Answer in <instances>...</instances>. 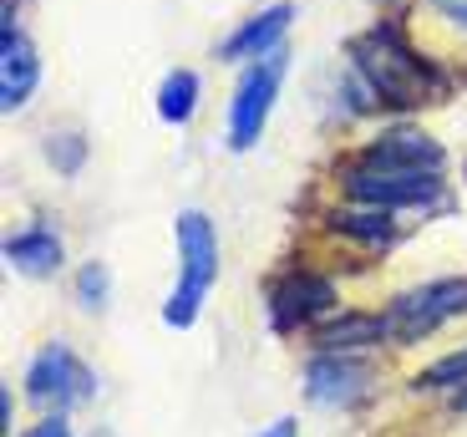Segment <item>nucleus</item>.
<instances>
[{
  "label": "nucleus",
  "instance_id": "f257e3e1",
  "mask_svg": "<svg viewBox=\"0 0 467 437\" xmlns=\"http://www.w3.org/2000/svg\"><path fill=\"white\" fill-rule=\"evenodd\" d=\"M173 234H178V285L163 306V320L173 331H188V326L199 320L203 296H209L213 280H219V239H213V224L199 209L178 213Z\"/></svg>",
  "mask_w": 467,
  "mask_h": 437
},
{
  "label": "nucleus",
  "instance_id": "f03ea898",
  "mask_svg": "<svg viewBox=\"0 0 467 437\" xmlns=\"http://www.w3.org/2000/svg\"><path fill=\"white\" fill-rule=\"evenodd\" d=\"M280 77H285V51L259 57L254 67L239 77L234 102H229V148L234 153H244V148L259 142V132H265V122H269V107H275V92H280Z\"/></svg>",
  "mask_w": 467,
  "mask_h": 437
},
{
  "label": "nucleus",
  "instance_id": "7ed1b4c3",
  "mask_svg": "<svg viewBox=\"0 0 467 437\" xmlns=\"http://www.w3.org/2000/svg\"><path fill=\"white\" fill-rule=\"evenodd\" d=\"M97 391V377L77 361V351L71 346H47V351L36 356L31 367H26V397H31L36 407H47V412H67V407L87 402Z\"/></svg>",
  "mask_w": 467,
  "mask_h": 437
},
{
  "label": "nucleus",
  "instance_id": "20e7f679",
  "mask_svg": "<svg viewBox=\"0 0 467 437\" xmlns=\"http://www.w3.org/2000/svg\"><path fill=\"white\" fill-rule=\"evenodd\" d=\"M467 310V280H432L421 290H407V296L391 300L386 310V336L397 341H421L427 331H437L442 320L462 316Z\"/></svg>",
  "mask_w": 467,
  "mask_h": 437
},
{
  "label": "nucleus",
  "instance_id": "39448f33",
  "mask_svg": "<svg viewBox=\"0 0 467 437\" xmlns=\"http://www.w3.org/2000/svg\"><path fill=\"white\" fill-rule=\"evenodd\" d=\"M356 61H361V71L371 77V87H376L381 102L411 107V102H421V92H427V71H421V61L411 57V51L391 47L381 31L356 51Z\"/></svg>",
  "mask_w": 467,
  "mask_h": 437
},
{
  "label": "nucleus",
  "instance_id": "423d86ee",
  "mask_svg": "<svg viewBox=\"0 0 467 437\" xmlns=\"http://www.w3.org/2000/svg\"><path fill=\"white\" fill-rule=\"evenodd\" d=\"M346 193L371 203V209H401V203L437 199L442 193V178L437 173H401V168H350Z\"/></svg>",
  "mask_w": 467,
  "mask_h": 437
},
{
  "label": "nucleus",
  "instance_id": "0eeeda50",
  "mask_svg": "<svg viewBox=\"0 0 467 437\" xmlns=\"http://www.w3.org/2000/svg\"><path fill=\"white\" fill-rule=\"evenodd\" d=\"M305 391H310V402H320V407H356L366 391H371V367L326 351L305 367Z\"/></svg>",
  "mask_w": 467,
  "mask_h": 437
},
{
  "label": "nucleus",
  "instance_id": "6e6552de",
  "mask_svg": "<svg viewBox=\"0 0 467 437\" xmlns=\"http://www.w3.org/2000/svg\"><path fill=\"white\" fill-rule=\"evenodd\" d=\"M36 82H41L36 47L16 31V21H5V31H0V107H5V112H21V107L31 102Z\"/></svg>",
  "mask_w": 467,
  "mask_h": 437
},
{
  "label": "nucleus",
  "instance_id": "1a4fd4ad",
  "mask_svg": "<svg viewBox=\"0 0 467 437\" xmlns=\"http://www.w3.org/2000/svg\"><path fill=\"white\" fill-rule=\"evenodd\" d=\"M442 142L421 138V132H386L371 148H361L356 168H401V173H437L442 168Z\"/></svg>",
  "mask_w": 467,
  "mask_h": 437
},
{
  "label": "nucleus",
  "instance_id": "9d476101",
  "mask_svg": "<svg viewBox=\"0 0 467 437\" xmlns=\"http://www.w3.org/2000/svg\"><path fill=\"white\" fill-rule=\"evenodd\" d=\"M290 21H295V5H269V11H259L254 21H244L234 36H223V47H219V57L223 61H259V57H269V51H280V36L290 31Z\"/></svg>",
  "mask_w": 467,
  "mask_h": 437
},
{
  "label": "nucleus",
  "instance_id": "9b49d317",
  "mask_svg": "<svg viewBox=\"0 0 467 437\" xmlns=\"http://www.w3.org/2000/svg\"><path fill=\"white\" fill-rule=\"evenodd\" d=\"M336 306V290H330L326 280H316V275H295V280H285L280 290H275V300H269V310H275V326H300V320H316L320 310Z\"/></svg>",
  "mask_w": 467,
  "mask_h": 437
},
{
  "label": "nucleus",
  "instance_id": "f8f14e48",
  "mask_svg": "<svg viewBox=\"0 0 467 437\" xmlns=\"http://www.w3.org/2000/svg\"><path fill=\"white\" fill-rule=\"evenodd\" d=\"M61 260H67L61 234H51L47 224H31V229H21V234L5 239V265L21 270V275H36V280H41V275H57Z\"/></svg>",
  "mask_w": 467,
  "mask_h": 437
},
{
  "label": "nucleus",
  "instance_id": "ddd939ff",
  "mask_svg": "<svg viewBox=\"0 0 467 437\" xmlns=\"http://www.w3.org/2000/svg\"><path fill=\"white\" fill-rule=\"evenodd\" d=\"M193 107H199V77L193 71H168L163 87H158V118L183 128L193 118Z\"/></svg>",
  "mask_w": 467,
  "mask_h": 437
},
{
  "label": "nucleus",
  "instance_id": "4468645a",
  "mask_svg": "<svg viewBox=\"0 0 467 437\" xmlns=\"http://www.w3.org/2000/svg\"><path fill=\"white\" fill-rule=\"evenodd\" d=\"M381 336H386V316H346L340 326L320 331V346L340 351V346H366V341H381Z\"/></svg>",
  "mask_w": 467,
  "mask_h": 437
},
{
  "label": "nucleus",
  "instance_id": "2eb2a0df",
  "mask_svg": "<svg viewBox=\"0 0 467 437\" xmlns=\"http://www.w3.org/2000/svg\"><path fill=\"white\" fill-rule=\"evenodd\" d=\"M336 229H340V234H356V239H366V245H386V239L397 234V224H391V209L336 213Z\"/></svg>",
  "mask_w": 467,
  "mask_h": 437
},
{
  "label": "nucleus",
  "instance_id": "dca6fc26",
  "mask_svg": "<svg viewBox=\"0 0 467 437\" xmlns=\"http://www.w3.org/2000/svg\"><path fill=\"white\" fill-rule=\"evenodd\" d=\"M107 290H112V275H107V265H82L77 270V306L82 310H102L107 306Z\"/></svg>",
  "mask_w": 467,
  "mask_h": 437
},
{
  "label": "nucleus",
  "instance_id": "f3484780",
  "mask_svg": "<svg viewBox=\"0 0 467 437\" xmlns=\"http://www.w3.org/2000/svg\"><path fill=\"white\" fill-rule=\"evenodd\" d=\"M417 387H467V351H452V356H442V361H432V367L417 377Z\"/></svg>",
  "mask_w": 467,
  "mask_h": 437
},
{
  "label": "nucleus",
  "instance_id": "a211bd4d",
  "mask_svg": "<svg viewBox=\"0 0 467 437\" xmlns=\"http://www.w3.org/2000/svg\"><path fill=\"white\" fill-rule=\"evenodd\" d=\"M26 437H71V427L61 422V417H47V422H36Z\"/></svg>",
  "mask_w": 467,
  "mask_h": 437
},
{
  "label": "nucleus",
  "instance_id": "6ab92c4d",
  "mask_svg": "<svg viewBox=\"0 0 467 437\" xmlns=\"http://www.w3.org/2000/svg\"><path fill=\"white\" fill-rule=\"evenodd\" d=\"M437 11H442V16H452L457 26H467V0H437Z\"/></svg>",
  "mask_w": 467,
  "mask_h": 437
},
{
  "label": "nucleus",
  "instance_id": "aec40b11",
  "mask_svg": "<svg viewBox=\"0 0 467 437\" xmlns=\"http://www.w3.org/2000/svg\"><path fill=\"white\" fill-rule=\"evenodd\" d=\"M265 437H295V422H290V417H280V422L269 427V432H265Z\"/></svg>",
  "mask_w": 467,
  "mask_h": 437
},
{
  "label": "nucleus",
  "instance_id": "412c9836",
  "mask_svg": "<svg viewBox=\"0 0 467 437\" xmlns=\"http://www.w3.org/2000/svg\"><path fill=\"white\" fill-rule=\"evenodd\" d=\"M452 407H457V412H467V387H457V391H452Z\"/></svg>",
  "mask_w": 467,
  "mask_h": 437
}]
</instances>
